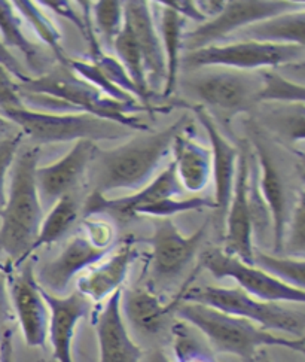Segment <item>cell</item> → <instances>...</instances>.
<instances>
[{
    "instance_id": "8fae6325",
    "label": "cell",
    "mask_w": 305,
    "mask_h": 362,
    "mask_svg": "<svg viewBox=\"0 0 305 362\" xmlns=\"http://www.w3.org/2000/svg\"><path fill=\"white\" fill-rule=\"evenodd\" d=\"M209 221L189 235L182 234L172 218H155L150 245V273L160 284L172 282L196 258L207 235Z\"/></svg>"
},
{
    "instance_id": "8992f818",
    "label": "cell",
    "mask_w": 305,
    "mask_h": 362,
    "mask_svg": "<svg viewBox=\"0 0 305 362\" xmlns=\"http://www.w3.org/2000/svg\"><path fill=\"white\" fill-rule=\"evenodd\" d=\"M32 142L39 145L78 141H116L130 130L90 114H55L21 107L4 115Z\"/></svg>"
},
{
    "instance_id": "484cf974",
    "label": "cell",
    "mask_w": 305,
    "mask_h": 362,
    "mask_svg": "<svg viewBox=\"0 0 305 362\" xmlns=\"http://www.w3.org/2000/svg\"><path fill=\"white\" fill-rule=\"evenodd\" d=\"M185 23L186 20L180 17L177 12L161 5L158 33L161 37V45H164L162 52H164V62H165V79H164V87H162L164 99L172 97L177 86L180 60H182Z\"/></svg>"
},
{
    "instance_id": "7402d4cb",
    "label": "cell",
    "mask_w": 305,
    "mask_h": 362,
    "mask_svg": "<svg viewBox=\"0 0 305 362\" xmlns=\"http://www.w3.org/2000/svg\"><path fill=\"white\" fill-rule=\"evenodd\" d=\"M137 258V249L133 240L124 242L116 250L88 269L85 274L78 277L76 291L91 303H100L126 282L131 264Z\"/></svg>"
},
{
    "instance_id": "7a4b0ae2",
    "label": "cell",
    "mask_w": 305,
    "mask_h": 362,
    "mask_svg": "<svg viewBox=\"0 0 305 362\" xmlns=\"http://www.w3.org/2000/svg\"><path fill=\"white\" fill-rule=\"evenodd\" d=\"M39 149H27L17 154L11 167V184L6 203L0 212V252H4L16 269L29 259L40 224L44 207L36 185Z\"/></svg>"
},
{
    "instance_id": "e0dca14e",
    "label": "cell",
    "mask_w": 305,
    "mask_h": 362,
    "mask_svg": "<svg viewBox=\"0 0 305 362\" xmlns=\"http://www.w3.org/2000/svg\"><path fill=\"white\" fill-rule=\"evenodd\" d=\"M192 112L196 114L197 119L203 125L212 145L210 154L212 175L215 182V215L219 224H224L232 194L235 172H237L239 148L227 141V137L220 133L213 117L203 106H192Z\"/></svg>"
},
{
    "instance_id": "ab89813d",
    "label": "cell",
    "mask_w": 305,
    "mask_h": 362,
    "mask_svg": "<svg viewBox=\"0 0 305 362\" xmlns=\"http://www.w3.org/2000/svg\"><path fill=\"white\" fill-rule=\"evenodd\" d=\"M25 107L18 82L12 78V75L0 66V114L5 115L11 110Z\"/></svg>"
},
{
    "instance_id": "83f0119b",
    "label": "cell",
    "mask_w": 305,
    "mask_h": 362,
    "mask_svg": "<svg viewBox=\"0 0 305 362\" xmlns=\"http://www.w3.org/2000/svg\"><path fill=\"white\" fill-rule=\"evenodd\" d=\"M78 218L79 204L78 199L75 197V192L66 194V196L59 199L49 207V212L42 221V224H40L37 238L32 245L30 255L40 247L60 242L72 230Z\"/></svg>"
},
{
    "instance_id": "f546056e",
    "label": "cell",
    "mask_w": 305,
    "mask_h": 362,
    "mask_svg": "<svg viewBox=\"0 0 305 362\" xmlns=\"http://www.w3.org/2000/svg\"><path fill=\"white\" fill-rule=\"evenodd\" d=\"M112 48L116 52V57H118L116 60L124 66V69H126L128 76L134 82V86L142 91L148 105L150 106V100L154 93H152L148 87L142 52L138 49L137 42L130 30V27L126 24V21H124L121 33L114 40Z\"/></svg>"
},
{
    "instance_id": "f907efd6",
    "label": "cell",
    "mask_w": 305,
    "mask_h": 362,
    "mask_svg": "<svg viewBox=\"0 0 305 362\" xmlns=\"http://www.w3.org/2000/svg\"><path fill=\"white\" fill-rule=\"evenodd\" d=\"M251 362H273V361H271V358H270L265 352L262 351V352H259Z\"/></svg>"
},
{
    "instance_id": "d6a6232c",
    "label": "cell",
    "mask_w": 305,
    "mask_h": 362,
    "mask_svg": "<svg viewBox=\"0 0 305 362\" xmlns=\"http://www.w3.org/2000/svg\"><path fill=\"white\" fill-rule=\"evenodd\" d=\"M173 362H217L210 346L203 343L182 321L173 325Z\"/></svg>"
},
{
    "instance_id": "4316f807",
    "label": "cell",
    "mask_w": 305,
    "mask_h": 362,
    "mask_svg": "<svg viewBox=\"0 0 305 362\" xmlns=\"http://www.w3.org/2000/svg\"><path fill=\"white\" fill-rule=\"evenodd\" d=\"M0 39L4 45L9 49L13 48L23 54L27 64L35 72H42L45 67V57L33 42L25 36L21 17L12 2L0 0Z\"/></svg>"
},
{
    "instance_id": "277c9868",
    "label": "cell",
    "mask_w": 305,
    "mask_h": 362,
    "mask_svg": "<svg viewBox=\"0 0 305 362\" xmlns=\"http://www.w3.org/2000/svg\"><path fill=\"white\" fill-rule=\"evenodd\" d=\"M23 93L47 95L71 107L76 114H90L110 122L122 125L128 130L149 132V125L136 114L154 112L140 102L122 103L109 99L85 79L64 66H55L49 72L25 82H18Z\"/></svg>"
},
{
    "instance_id": "52a82bcc",
    "label": "cell",
    "mask_w": 305,
    "mask_h": 362,
    "mask_svg": "<svg viewBox=\"0 0 305 362\" xmlns=\"http://www.w3.org/2000/svg\"><path fill=\"white\" fill-rule=\"evenodd\" d=\"M305 47L274 45L253 40H232L225 44L189 51L180 60L186 72L205 67H224L232 71L252 72L265 69H279L304 62Z\"/></svg>"
},
{
    "instance_id": "bcb514c9",
    "label": "cell",
    "mask_w": 305,
    "mask_h": 362,
    "mask_svg": "<svg viewBox=\"0 0 305 362\" xmlns=\"http://www.w3.org/2000/svg\"><path fill=\"white\" fill-rule=\"evenodd\" d=\"M196 4H197L198 11L207 18V21L217 17L225 6V2H220V0L219 2H216V0H198V2H196Z\"/></svg>"
},
{
    "instance_id": "4fadbf2b",
    "label": "cell",
    "mask_w": 305,
    "mask_h": 362,
    "mask_svg": "<svg viewBox=\"0 0 305 362\" xmlns=\"http://www.w3.org/2000/svg\"><path fill=\"white\" fill-rule=\"evenodd\" d=\"M184 188L180 187L173 161L160 172L154 179L133 192L131 196L109 199L99 192H90L82 206V215L88 216H112L122 222L142 216L146 209L161 200L179 197Z\"/></svg>"
},
{
    "instance_id": "30bf717a",
    "label": "cell",
    "mask_w": 305,
    "mask_h": 362,
    "mask_svg": "<svg viewBox=\"0 0 305 362\" xmlns=\"http://www.w3.org/2000/svg\"><path fill=\"white\" fill-rule=\"evenodd\" d=\"M200 269L209 272L216 279H232L246 294L262 301L305 303V289L290 286L262 272L253 264L227 254L224 249H209L200 258Z\"/></svg>"
},
{
    "instance_id": "5bb4252c",
    "label": "cell",
    "mask_w": 305,
    "mask_h": 362,
    "mask_svg": "<svg viewBox=\"0 0 305 362\" xmlns=\"http://www.w3.org/2000/svg\"><path fill=\"white\" fill-rule=\"evenodd\" d=\"M253 151L247 142L239 146L237 172L228 211L225 215V247L229 255L240 258L247 264H253V226L249 206V176H251Z\"/></svg>"
},
{
    "instance_id": "9c48e42d",
    "label": "cell",
    "mask_w": 305,
    "mask_h": 362,
    "mask_svg": "<svg viewBox=\"0 0 305 362\" xmlns=\"http://www.w3.org/2000/svg\"><path fill=\"white\" fill-rule=\"evenodd\" d=\"M302 8L304 2L286 0H229L217 17L200 24L197 29L184 36V48L189 52L217 45L247 25Z\"/></svg>"
},
{
    "instance_id": "9a60e30c",
    "label": "cell",
    "mask_w": 305,
    "mask_h": 362,
    "mask_svg": "<svg viewBox=\"0 0 305 362\" xmlns=\"http://www.w3.org/2000/svg\"><path fill=\"white\" fill-rule=\"evenodd\" d=\"M95 149L94 142L78 141L59 161L37 167L36 185L44 211L66 194L76 191L82 179H85Z\"/></svg>"
},
{
    "instance_id": "603a6c76",
    "label": "cell",
    "mask_w": 305,
    "mask_h": 362,
    "mask_svg": "<svg viewBox=\"0 0 305 362\" xmlns=\"http://www.w3.org/2000/svg\"><path fill=\"white\" fill-rule=\"evenodd\" d=\"M184 288L170 303H162L161 298L146 288H130L122 289L121 310L126 315L127 321L142 334L146 336H155L158 334L167 317L174 313L176 305L182 301Z\"/></svg>"
},
{
    "instance_id": "5b68a950",
    "label": "cell",
    "mask_w": 305,
    "mask_h": 362,
    "mask_svg": "<svg viewBox=\"0 0 305 362\" xmlns=\"http://www.w3.org/2000/svg\"><path fill=\"white\" fill-rule=\"evenodd\" d=\"M182 301L209 305L216 310L243 317L265 331H279L295 339H304L305 313L302 309L289 308L285 303L258 300L237 286H189L186 284Z\"/></svg>"
},
{
    "instance_id": "ac0fdd59",
    "label": "cell",
    "mask_w": 305,
    "mask_h": 362,
    "mask_svg": "<svg viewBox=\"0 0 305 362\" xmlns=\"http://www.w3.org/2000/svg\"><path fill=\"white\" fill-rule=\"evenodd\" d=\"M124 21L137 42L142 52L148 87L152 93L162 90L165 79V62L161 37L157 30L149 2L130 0L124 4Z\"/></svg>"
},
{
    "instance_id": "d590c367",
    "label": "cell",
    "mask_w": 305,
    "mask_h": 362,
    "mask_svg": "<svg viewBox=\"0 0 305 362\" xmlns=\"http://www.w3.org/2000/svg\"><path fill=\"white\" fill-rule=\"evenodd\" d=\"M289 254V257L304 258L305 252V200L304 191L299 192L298 200L295 203L294 212L287 216L285 239H283V252Z\"/></svg>"
},
{
    "instance_id": "7c38bea8",
    "label": "cell",
    "mask_w": 305,
    "mask_h": 362,
    "mask_svg": "<svg viewBox=\"0 0 305 362\" xmlns=\"http://www.w3.org/2000/svg\"><path fill=\"white\" fill-rule=\"evenodd\" d=\"M8 288L13 316L21 327L29 347H44L48 339L49 310L36 281L35 262L29 258L21 266L8 272Z\"/></svg>"
},
{
    "instance_id": "cb8c5ba5",
    "label": "cell",
    "mask_w": 305,
    "mask_h": 362,
    "mask_svg": "<svg viewBox=\"0 0 305 362\" xmlns=\"http://www.w3.org/2000/svg\"><path fill=\"white\" fill-rule=\"evenodd\" d=\"M186 130L176 136L172 146L174 170L180 187L189 192H201L212 176V154L210 149L193 141Z\"/></svg>"
},
{
    "instance_id": "1f68e13d",
    "label": "cell",
    "mask_w": 305,
    "mask_h": 362,
    "mask_svg": "<svg viewBox=\"0 0 305 362\" xmlns=\"http://www.w3.org/2000/svg\"><path fill=\"white\" fill-rule=\"evenodd\" d=\"M253 266L273 276L274 279L295 286L299 289L305 288V261L304 258L282 257L275 254H267L255 247L253 250Z\"/></svg>"
},
{
    "instance_id": "836d02e7",
    "label": "cell",
    "mask_w": 305,
    "mask_h": 362,
    "mask_svg": "<svg viewBox=\"0 0 305 362\" xmlns=\"http://www.w3.org/2000/svg\"><path fill=\"white\" fill-rule=\"evenodd\" d=\"M91 20L95 35H100L107 47L112 48L114 40L124 27V2L100 0L91 5Z\"/></svg>"
},
{
    "instance_id": "4dcf8cb0",
    "label": "cell",
    "mask_w": 305,
    "mask_h": 362,
    "mask_svg": "<svg viewBox=\"0 0 305 362\" xmlns=\"http://www.w3.org/2000/svg\"><path fill=\"white\" fill-rule=\"evenodd\" d=\"M261 90L258 94L259 102H273L283 105H304L305 102V86L280 75L275 69L259 71Z\"/></svg>"
},
{
    "instance_id": "2e32d148",
    "label": "cell",
    "mask_w": 305,
    "mask_h": 362,
    "mask_svg": "<svg viewBox=\"0 0 305 362\" xmlns=\"http://www.w3.org/2000/svg\"><path fill=\"white\" fill-rule=\"evenodd\" d=\"M112 250L114 247L103 249L94 246L85 235H75L68 240L59 257L48 261L37 272L36 281L49 294L63 296L76 276L95 266Z\"/></svg>"
},
{
    "instance_id": "44dd1931",
    "label": "cell",
    "mask_w": 305,
    "mask_h": 362,
    "mask_svg": "<svg viewBox=\"0 0 305 362\" xmlns=\"http://www.w3.org/2000/svg\"><path fill=\"white\" fill-rule=\"evenodd\" d=\"M253 154L258 167V187L263 203L267 204L271 216L273 230V250L275 255L283 252L285 228L287 222V199L283 179L279 169L262 139L253 133Z\"/></svg>"
},
{
    "instance_id": "8d00e7d4",
    "label": "cell",
    "mask_w": 305,
    "mask_h": 362,
    "mask_svg": "<svg viewBox=\"0 0 305 362\" xmlns=\"http://www.w3.org/2000/svg\"><path fill=\"white\" fill-rule=\"evenodd\" d=\"M204 209H215L213 197H189V199L170 197L149 206L142 216L172 218L179 214L204 211Z\"/></svg>"
},
{
    "instance_id": "7dc6e473",
    "label": "cell",
    "mask_w": 305,
    "mask_h": 362,
    "mask_svg": "<svg viewBox=\"0 0 305 362\" xmlns=\"http://www.w3.org/2000/svg\"><path fill=\"white\" fill-rule=\"evenodd\" d=\"M0 362H13L12 331H6L0 336Z\"/></svg>"
},
{
    "instance_id": "e575fe53",
    "label": "cell",
    "mask_w": 305,
    "mask_h": 362,
    "mask_svg": "<svg viewBox=\"0 0 305 362\" xmlns=\"http://www.w3.org/2000/svg\"><path fill=\"white\" fill-rule=\"evenodd\" d=\"M67 67L71 69V71H73L79 78L85 79L87 82L91 83V86H94L97 90H99L100 93L107 95L109 99L116 100V102H122V103L137 102L134 97H131L126 91H122L121 88H118L114 82H110L102 74L100 69L97 67L94 63H91V62L71 59V60H68V66Z\"/></svg>"
},
{
    "instance_id": "681fc988",
    "label": "cell",
    "mask_w": 305,
    "mask_h": 362,
    "mask_svg": "<svg viewBox=\"0 0 305 362\" xmlns=\"http://www.w3.org/2000/svg\"><path fill=\"white\" fill-rule=\"evenodd\" d=\"M140 362H173V359L169 358V355L165 354L161 349H154L150 354H148L146 356L143 355Z\"/></svg>"
},
{
    "instance_id": "f1b7e54d",
    "label": "cell",
    "mask_w": 305,
    "mask_h": 362,
    "mask_svg": "<svg viewBox=\"0 0 305 362\" xmlns=\"http://www.w3.org/2000/svg\"><path fill=\"white\" fill-rule=\"evenodd\" d=\"M12 4L13 8L17 9L18 16L29 23L37 37L52 51L59 64L67 67L71 57L66 54V49L61 44V33L54 21L47 16L45 11L39 6L37 2H30V0H17V2Z\"/></svg>"
},
{
    "instance_id": "d6986e66",
    "label": "cell",
    "mask_w": 305,
    "mask_h": 362,
    "mask_svg": "<svg viewBox=\"0 0 305 362\" xmlns=\"http://www.w3.org/2000/svg\"><path fill=\"white\" fill-rule=\"evenodd\" d=\"M42 296L49 310L48 337L52 356L57 362H75L72 344L76 327L90 313L91 301L78 291L68 296H52L42 289Z\"/></svg>"
},
{
    "instance_id": "74e56055",
    "label": "cell",
    "mask_w": 305,
    "mask_h": 362,
    "mask_svg": "<svg viewBox=\"0 0 305 362\" xmlns=\"http://www.w3.org/2000/svg\"><path fill=\"white\" fill-rule=\"evenodd\" d=\"M23 137L24 136L18 130L17 133H13L12 136L4 139V141L0 142V212L4 211L6 203V177L13 160H16L18 154Z\"/></svg>"
},
{
    "instance_id": "ba28073f",
    "label": "cell",
    "mask_w": 305,
    "mask_h": 362,
    "mask_svg": "<svg viewBox=\"0 0 305 362\" xmlns=\"http://www.w3.org/2000/svg\"><path fill=\"white\" fill-rule=\"evenodd\" d=\"M186 79L188 91L196 97L197 105L207 112L234 117L246 112L258 103L261 90L259 74L232 71L224 67L200 69Z\"/></svg>"
},
{
    "instance_id": "7bdbcfd3",
    "label": "cell",
    "mask_w": 305,
    "mask_h": 362,
    "mask_svg": "<svg viewBox=\"0 0 305 362\" xmlns=\"http://www.w3.org/2000/svg\"><path fill=\"white\" fill-rule=\"evenodd\" d=\"M40 6H45L51 9L54 13L71 21L76 29L85 36V21L82 13H78V11L72 6L71 2H66V0H45V2H37Z\"/></svg>"
},
{
    "instance_id": "ffe728a7",
    "label": "cell",
    "mask_w": 305,
    "mask_h": 362,
    "mask_svg": "<svg viewBox=\"0 0 305 362\" xmlns=\"http://www.w3.org/2000/svg\"><path fill=\"white\" fill-rule=\"evenodd\" d=\"M122 288L115 291L95 316V334L99 341V362H140L142 347L136 344L127 331L121 310Z\"/></svg>"
},
{
    "instance_id": "3957f363",
    "label": "cell",
    "mask_w": 305,
    "mask_h": 362,
    "mask_svg": "<svg viewBox=\"0 0 305 362\" xmlns=\"http://www.w3.org/2000/svg\"><path fill=\"white\" fill-rule=\"evenodd\" d=\"M174 315L180 321L198 329L216 352L239 356L244 362H251L263 347H285L304 354V339L279 336L243 317L209 305L180 301Z\"/></svg>"
},
{
    "instance_id": "d4e9b609",
    "label": "cell",
    "mask_w": 305,
    "mask_h": 362,
    "mask_svg": "<svg viewBox=\"0 0 305 362\" xmlns=\"http://www.w3.org/2000/svg\"><path fill=\"white\" fill-rule=\"evenodd\" d=\"M253 40L261 44L274 45H301L305 47V11L298 9L285 12L244 27L232 35L227 42Z\"/></svg>"
},
{
    "instance_id": "f35d334b",
    "label": "cell",
    "mask_w": 305,
    "mask_h": 362,
    "mask_svg": "<svg viewBox=\"0 0 305 362\" xmlns=\"http://www.w3.org/2000/svg\"><path fill=\"white\" fill-rule=\"evenodd\" d=\"M85 238L97 247L112 249L115 245V227L100 216L84 218Z\"/></svg>"
},
{
    "instance_id": "60d3db41",
    "label": "cell",
    "mask_w": 305,
    "mask_h": 362,
    "mask_svg": "<svg viewBox=\"0 0 305 362\" xmlns=\"http://www.w3.org/2000/svg\"><path fill=\"white\" fill-rule=\"evenodd\" d=\"M275 129L294 142L304 141V105H290L286 115L275 117Z\"/></svg>"
},
{
    "instance_id": "c3c4849f",
    "label": "cell",
    "mask_w": 305,
    "mask_h": 362,
    "mask_svg": "<svg viewBox=\"0 0 305 362\" xmlns=\"http://www.w3.org/2000/svg\"><path fill=\"white\" fill-rule=\"evenodd\" d=\"M17 132H18V129L16 127V125H13L11 121H8L2 114H0V142Z\"/></svg>"
},
{
    "instance_id": "ee69618b",
    "label": "cell",
    "mask_w": 305,
    "mask_h": 362,
    "mask_svg": "<svg viewBox=\"0 0 305 362\" xmlns=\"http://www.w3.org/2000/svg\"><path fill=\"white\" fill-rule=\"evenodd\" d=\"M158 5H162L165 8H170L172 11L177 12L180 17L185 20H192L196 23L204 24L207 18L198 11L197 4L191 2V0H164V2H158Z\"/></svg>"
},
{
    "instance_id": "b9f144b4",
    "label": "cell",
    "mask_w": 305,
    "mask_h": 362,
    "mask_svg": "<svg viewBox=\"0 0 305 362\" xmlns=\"http://www.w3.org/2000/svg\"><path fill=\"white\" fill-rule=\"evenodd\" d=\"M13 312L9 298L8 288V270L0 266V336L11 329V324L13 321Z\"/></svg>"
},
{
    "instance_id": "6da1fadb",
    "label": "cell",
    "mask_w": 305,
    "mask_h": 362,
    "mask_svg": "<svg viewBox=\"0 0 305 362\" xmlns=\"http://www.w3.org/2000/svg\"><path fill=\"white\" fill-rule=\"evenodd\" d=\"M188 115L157 133L133 137L115 149H95V154L85 175L90 192L106 196L118 189L137 191L154 177L162 160L172 151L179 133L191 127Z\"/></svg>"
},
{
    "instance_id": "f6af8a7d",
    "label": "cell",
    "mask_w": 305,
    "mask_h": 362,
    "mask_svg": "<svg viewBox=\"0 0 305 362\" xmlns=\"http://www.w3.org/2000/svg\"><path fill=\"white\" fill-rule=\"evenodd\" d=\"M0 66L6 69V71L12 75V78L20 83L29 81L32 78V76H29V74L24 71V67L21 66L20 60L16 57V55H13L11 52V49H8L4 45L2 39H0Z\"/></svg>"
}]
</instances>
